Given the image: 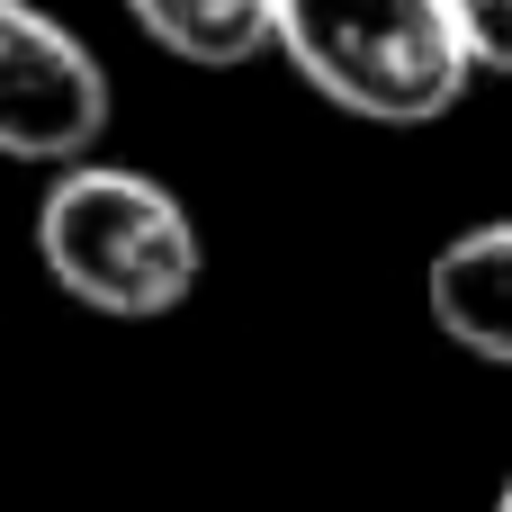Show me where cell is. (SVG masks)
Masks as SVG:
<instances>
[{"label": "cell", "instance_id": "5b68a950", "mask_svg": "<svg viewBox=\"0 0 512 512\" xmlns=\"http://www.w3.org/2000/svg\"><path fill=\"white\" fill-rule=\"evenodd\" d=\"M171 63H198V72H234L252 54H270V18L279 0H117Z\"/></svg>", "mask_w": 512, "mask_h": 512}, {"label": "cell", "instance_id": "277c9868", "mask_svg": "<svg viewBox=\"0 0 512 512\" xmlns=\"http://www.w3.org/2000/svg\"><path fill=\"white\" fill-rule=\"evenodd\" d=\"M423 315L441 324L450 351H468L486 369H512V216L450 234L423 261Z\"/></svg>", "mask_w": 512, "mask_h": 512}, {"label": "cell", "instance_id": "8992f818", "mask_svg": "<svg viewBox=\"0 0 512 512\" xmlns=\"http://www.w3.org/2000/svg\"><path fill=\"white\" fill-rule=\"evenodd\" d=\"M450 18H459V36H468L477 72L512 81V0H450Z\"/></svg>", "mask_w": 512, "mask_h": 512}, {"label": "cell", "instance_id": "7a4b0ae2", "mask_svg": "<svg viewBox=\"0 0 512 512\" xmlns=\"http://www.w3.org/2000/svg\"><path fill=\"white\" fill-rule=\"evenodd\" d=\"M270 54L360 126H441L477 81L450 0H279Z\"/></svg>", "mask_w": 512, "mask_h": 512}, {"label": "cell", "instance_id": "6da1fadb", "mask_svg": "<svg viewBox=\"0 0 512 512\" xmlns=\"http://www.w3.org/2000/svg\"><path fill=\"white\" fill-rule=\"evenodd\" d=\"M36 270L108 324H162L198 297L207 243L153 171L81 153L36 198Z\"/></svg>", "mask_w": 512, "mask_h": 512}, {"label": "cell", "instance_id": "52a82bcc", "mask_svg": "<svg viewBox=\"0 0 512 512\" xmlns=\"http://www.w3.org/2000/svg\"><path fill=\"white\" fill-rule=\"evenodd\" d=\"M495 512H512V486H504V495H495Z\"/></svg>", "mask_w": 512, "mask_h": 512}, {"label": "cell", "instance_id": "3957f363", "mask_svg": "<svg viewBox=\"0 0 512 512\" xmlns=\"http://www.w3.org/2000/svg\"><path fill=\"white\" fill-rule=\"evenodd\" d=\"M108 135V63L36 0H0V162L63 171Z\"/></svg>", "mask_w": 512, "mask_h": 512}]
</instances>
